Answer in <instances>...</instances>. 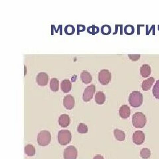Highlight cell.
I'll return each instance as SVG.
<instances>
[{
    "label": "cell",
    "instance_id": "15",
    "mask_svg": "<svg viewBox=\"0 0 159 159\" xmlns=\"http://www.w3.org/2000/svg\"><path fill=\"white\" fill-rule=\"evenodd\" d=\"M155 82V78L153 77H150L149 78L144 80L142 82V89L144 91H148L150 90L151 86L153 85Z\"/></svg>",
    "mask_w": 159,
    "mask_h": 159
},
{
    "label": "cell",
    "instance_id": "11",
    "mask_svg": "<svg viewBox=\"0 0 159 159\" xmlns=\"http://www.w3.org/2000/svg\"><path fill=\"white\" fill-rule=\"evenodd\" d=\"M119 114L123 119H127L131 115V109L127 105H122L119 109Z\"/></svg>",
    "mask_w": 159,
    "mask_h": 159
},
{
    "label": "cell",
    "instance_id": "13",
    "mask_svg": "<svg viewBox=\"0 0 159 159\" xmlns=\"http://www.w3.org/2000/svg\"><path fill=\"white\" fill-rule=\"evenodd\" d=\"M70 117L67 114H62L58 119V123L62 127H66L70 124Z\"/></svg>",
    "mask_w": 159,
    "mask_h": 159
},
{
    "label": "cell",
    "instance_id": "10",
    "mask_svg": "<svg viewBox=\"0 0 159 159\" xmlns=\"http://www.w3.org/2000/svg\"><path fill=\"white\" fill-rule=\"evenodd\" d=\"M63 104L64 106L67 109H72L74 108L75 104L74 98L72 95H70V94L69 95H66L64 98Z\"/></svg>",
    "mask_w": 159,
    "mask_h": 159
},
{
    "label": "cell",
    "instance_id": "3",
    "mask_svg": "<svg viewBox=\"0 0 159 159\" xmlns=\"http://www.w3.org/2000/svg\"><path fill=\"white\" fill-rule=\"evenodd\" d=\"M51 141V135L49 131L43 130L40 132L37 137V142L40 146L45 147L50 144Z\"/></svg>",
    "mask_w": 159,
    "mask_h": 159
},
{
    "label": "cell",
    "instance_id": "17",
    "mask_svg": "<svg viewBox=\"0 0 159 159\" xmlns=\"http://www.w3.org/2000/svg\"><path fill=\"white\" fill-rule=\"evenodd\" d=\"M81 79L82 81L85 83H90L92 80V76L90 72L87 71H83L81 73Z\"/></svg>",
    "mask_w": 159,
    "mask_h": 159
},
{
    "label": "cell",
    "instance_id": "9",
    "mask_svg": "<svg viewBox=\"0 0 159 159\" xmlns=\"http://www.w3.org/2000/svg\"><path fill=\"white\" fill-rule=\"evenodd\" d=\"M36 81L39 86H45L47 85L48 82V74L45 72H39L36 77Z\"/></svg>",
    "mask_w": 159,
    "mask_h": 159
},
{
    "label": "cell",
    "instance_id": "16",
    "mask_svg": "<svg viewBox=\"0 0 159 159\" xmlns=\"http://www.w3.org/2000/svg\"><path fill=\"white\" fill-rule=\"evenodd\" d=\"M95 101L99 105L104 104L105 103V101H106V95H105L103 91H99L96 94Z\"/></svg>",
    "mask_w": 159,
    "mask_h": 159
},
{
    "label": "cell",
    "instance_id": "26",
    "mask_svg": "<svg viewBox=\"0 0 159 159\" xmlns=\"http://www.w3.org/2000/svg\"><path fill=\"white\" fill-rule=\"evenodd\" d=\"M153 94L157 99H159V80L157 81L153 89Z\"/></svg>",
    "mask_w": 159,
    "mask_h": 159
},
{
    "label": "cell",
    "instance_id": "30",
    "mask_svg": "<svg viewBox=\"0 0 159 159\" xmlns=\"http://www.w3.org/2000/svg\"><path fill=\"white\" fill-rule=\"evenodd\" d=\"M93 159H104V158L103 156H101L100 155H97L94 157Z\"/></svg>",
    "mask_w": 159,
    "mask_h": 159
},
{
    "label": "cell",
    "instance_id": "18",
    "mask_svg": "<svg viewBox=\"0 0 159 159\" xmlns=\"http://www.w3.org/2000/svg\"><path fill=\"white\" fill-rule=\"evenodd\" d=\"M114 136L117 141H123L125 139V133L123 131L118 129H115L114 131Z\"/></svg>",
    "mask_w": 159,
    "mask_h": 159
},
{
    "label": "cell",
    "instance_id": "21",
    "mask_svg": "<svg viewBox=\"0 0 159 159\" xmlns=\"http://www.w3.org/2000/svg\"><path fill=\"white\" fill-rule=\"evenodd\" d=\"M150 155H151V153L148 148H143L140 151V155L143 159H148L150 157Z\"/></svg>",
    "mask_w": 159,
    "mask_h": 159
},
{
    "label": "cell",
    "instance_id": "12",
    "mask_svg": "<svg viewBox=\"0 0 159 159\" xmlns=\"http://www.w3.org/2000/svg\"><path fill=\"white\" fill-rule=\"evenodd\" d=\"M151 73V68L149 64H143L140 68V74L143 78L149 77Z\"/></svg>",
    "mask_w": 159,
    "mask_h": 159
},
{
    "label": "cell",
    "instance_id": "29",
    "mask_svg": "<svg viewBox=\"0 0 159 159\" xmlns=\"http://www.w3.org/2000/svg\"><path fill=\"white\" fill-rule=\"evenodd\" d=\"M86 27L83 25H77V31H78V35H79L80 32H82L85 31Z\"/></svg>",
    "mask_w": 159,
    "mask_h": 159
},
{
    "label": "cell",
    "instance_id": "6",
    "mask_svg": "<svg viewBox=\"0 0 159 159\" xmlns=\"http://www.w3.org/2000/svg\"><path fill=\"white\" fill-rule=\"evenodd\" d=\"M95 91L96 86L94 84H91L86 87L83 93V100L86 102L90 101L92 99Z\"/></svg>",
    "mask_w": 159,
    "mask_h": 159
},
{
    "label": "cell",
    "instance_id": "19",
    "mask_svg": "<svg viewBox=\"0 0 159 159\" xmlns=\"http://www.w3.org/2000/svg\"><path fill=\"white\" fill-rule=\"evenodd\" d=\"M50 88L53 91H57L59 89V81L56 78H53L50 82Z\"/></svg>",
    "mask_w": 159,
    "mask_h": 159
},
{
    "label": "cell",
    "instance_id": "5",
    "mask_svg": "<svg viewBox=\"0 0 159 159\" xmlns=\"http://www.w3.org/2000/svg\"><path fill=\"white\" fill-rule=\"evenodd\" d=\"M112 79V74L107 69H103L99 72L98 80L101 84L106 85L109 83Z\"/></svg>",
    "mask_w": 159,
    "mask_h": 159
},
{
    "label": "cell",
    "instance_id": "14",
    "mask_svg": "<svg viewBox=\"0 0 159 159\" xmlns=\"http://www.w3.org/2000/svg\"><path fill=\"white\" fill-rule=\"evenodd\" d=\"M60 87L64 93H68L72 89V83L69 80H64L62 81Z\"/></svg>",
    "mask_w": 159,
    "mask_h": 159
},
{
    "label": "cell",
    "instance_id": "22",
    "mask_svg": "<svg viewBox=\"0 0 159 159\" xmlns=\"http://www.w3.org/2000/svg\"><path fill=\"white\" fill-rule=\"evenodd\" d=\"M88 131V126L84 123H80L78 126V132L81 134L87 133Z\"/></svg>",
    "mask_w": 159,
    "mask_h": 159
},
{
    "label": "cell",
    "instance_id": "25",
    "mask_svg": "<svg viewBox=\"0 0 159 159\" xmlns=\"http://www.w3.org/2000/svg\"><path fill=\"white\" fill-rule=\"evenodd\" d=\"M75 32L74 27L72 25H67L65 27H64V33L68 35H73Z\"/></svg>",
    "mask_w": 159,
    "mask_h": 159
},
{
    "label": "cell",
    "instance_id": "24",
    "mask_svg": "<svg viewBox=\"0 0 159 159\" xmlns=\"http://www.w3.org/2000/svg\"><path fill=\"white\" fill-rule=\"evenodd\" d=\"M99 31H100V29L98 27H97L96 25H91L90 27H88L87 28V32L88 33L91 34V35H95L98 33Z\"/></svg>",
    "mask_w": 159,
    "mask_h": 159
},
{
    "label": "cell",
    "instance_id": "20",
    "mask_svg": "<svg viewBox=\"0 0 159 159\" xmlns=\"http://www.w3.org/2000/svg\"><path fill=\"white\" fill-rule=\"evenodd\" d=\"M25 153L29 157H33L35 155V148L32 145H27L25 147Z\"/></svg>",
    "mask_w": 159,
    "mask_h": 159
},
{
    "label": "cell",
    "instance_id": "2",
    "mask_svg": "<svg viewBox=\"0 0 159 159\" xmlns=\"http://www.w3.org/2000/svg\"><path fill=\"white\" fill-rule=\"evenodd\" d=\"M132 123L135 128H142L146 125L147 118L142 112H136L133 115Z\"/></svg>",
    "mask_w": 159,
    "mask_h": 159
},
{
    "label": "cell",
    "instance_id": "4",
    "mask_svg": "<svg viewBox=\"0 0 159 159\" xmlns=\"http://www.w3.org/2000/svg\"><path fill=\"white\" fill-rule=\"evenodd\" d=\"M72 139L71 133L68 130H61L58 133V141L61 145H68Z\"/></svg>",
    "mask_w": 159,
    "mask_h": 159
},
{
    "label": "cell",
    "instance_id": "7",
    "mask_svg": "<svg viewBox=\"0 0 159 159\" xmlns=\"http://www.w3.org/2000/svg\"><path fill=\"white\" fill-rule=\"evenodd\" d=\"M78 157V150L74 146L66 147L64 151V159H76Z\"/></svg>",
    "mask_w": 159,
    "mask_h": 159
},
{
    "label": "cell",
    "instance_id": "27",
    "mask_svg": "<svg viewBox=\"0 0 159 159\" xmlns=\"http://www.w3.org/2000/svg\"><path fill=\"white\" fill-rule=\"evenodd\" d=\"M124 32L126 35H131L133 34L135 32V28L133 25H127L124 27Z\"/></svg>",
    "mask_w": 159,
    "mask_h": 159
},
{
    "label": "cell",
    "instance_id": "23",
    "mask_svg": "<svg viewBox=\"0 0 159 159\" xmlns=\"http://www.w3.org/2000/svg\"><path fill=\"white\" fill-rule=\"evenodd\" d=\"M101 33L104 35H108L112 33V27L109 25H104L101 27Z\"/></svg>",
    "mask_w": 159,
    "mask_h": 159
},
{
    "label": "cell",
    "instance_id": "28",
    "mask_svg": "<svg viewBox=\"0 0 159 159\" xmlns=\"http://www.w3.org/2000/svg\"><path fill=\"white\" fill-rule=\"evenodd\" d=\"M129 58L133 61H137L140 58V55H129Z\"/></svg>",
    "mask_w": 159,
    "mask_h": 159
},
{
    "label": "cell",
    "instance_id": "8",
    "mask_svg": "<svg viewBox=\"0 0 159 159\" xmlns=\"http://www.w3.org/2000/svg\"><path fill=\"white\" fill-rule=\"evenodd\" d=\"M145 135L141 131H137L133 135V141L135 144L141 145L145 142Z\"/></svg>",
    "mask_w": 159,
    "mask_h": 159
},
{
    "label": "cell",
    "instance_id": "1",
    "mask_svg": "<svg viewBox=\"0 0 159 159\" xmlns=\"http://www.w3.org/2000/svg\"><path fill=\"white\" fill-rule=\"evenodd\" d=\"M143 98L139 91H133L129 96V102L133 107H139L142 105Z\"/></svg>",
    "mask_w": 159,
    "mask_h": 159
}]
</instances>
